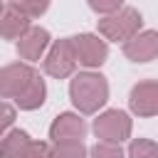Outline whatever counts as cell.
Wrapping results in <instances>:
<instances>
[{
	"label": "cell",
	"instance_id": "1",
	"mask_svg": "<svg viewBox=\"0 0 158 158\" xmlns=\"http://www.w3.org/2000/svg\"><path fill=\"white\" fill-rule=\"evenodd\" d=\"M109 96V84L101 74H79L72 81V101L79 111H96Z\"/></svg>",
	"mask_w": 158,
	"mask_h": 158
},
{
	"label": "cell",
	"instance_id": "2",
	"mask_svg": "<svg viewBox=\"0 0 158 158\" xmlns=\"http://www.w3.org/2000/svg\"><path fill=\"white\" fill-rule=\"evenodd\" d=\"M141 27V15L133 10V7H126L121 10L118 15H111V17H104L99 22V32L106 37V40H131L136 35V30Z\"/></svg>",
	"mask_w": 158,
	"mask_h": 158
},
{
	"label": "cell",
	"instance_id": "3",
	"mask_svg": "<svg viewBox=\"0 0 158 158\" xmlns=\"http://www.w3.org/2000/svg\"><path fill=\"white\" fill-rule=\"evenodd\" d=\"M94 131L99 138H104L109 143H118L131 133V121L123 111H106L104 116H99L94 121Z\"/></svg>",
	"mask_w": 158,
	"mask_h": 158
},
{
	"label": "cell",
	"instance_id": "4",
	"mask_svg": "<svg viewBox=\"0 0 158 158\" xmlns=\"http://www.w3.org/2000/svg\"><path fill=\"white\" fill-rule=\"evenodd\" d=\"M37 74L25 64H10L0 72V96H20Z\"/></svg>",
	"mask_w": 158,
	"mask_h": 158
},
{
	"label": "cell",
	"instance_id": "5",
	"mask_svg": "<svg viewBox=\"0 0 158 158\" xmlns=\"http://www.w3.org/2000/svg\"><path fill=\"white\" fill-rule=\"evenodd\" d=\"M69 42H72L74 57L86 67H96L106 59V44L94 35H79V37H72Z\"/></svg>",
	"mask_w": 158,
	"mask_h": 158
},
{
	"label": "cell",
	"instance_id": "6",
	"mask_svg": "<svg viewBox=\"0 0 158 158\" xmlns=\"http://www.w3.org/2000/svg\"><path fill=\"white\" fill-rule=\"evenodd\" d=\"M74 62H77V57H74L72 42H69V40H62V42H57V44L52 47L49 57L44 59V69H47V74H52V77L62 79V77L72 74Z\"/></svg>",
	"mask_w": 158,
	"mask_h": 158
},
{
	"label": "cell",
	"instance_id": "7",
	"mask_svg": "<svg viewBox=\"0 0 158 158\" xmlns=\"http://www.w3.org/2000/svg\"><path fill=\"white\" fill-rule=\"evenodd\" d=\"M131 109L138 116L158 114V81H141L131 91Z\"/></svg>",
	"mask_w": 158,
	"mask_h": 158
},
{
	"label": "cell",
	"instance_id": "8",
	"mask_svg": "<svg viewBox=\"0 0 158 158\" xmlns=\"http://www.w3.org/2000/svg\"><path fill=\"white\" fill-rule=\"evenodd\" d=\"M126 57L131 62H148L158 54V32H143V35H133L126 47H123Z\"/></svg>",
	"mask_w": 158,
	"mask_h": 158
},
{
	"label": "cell",
	"instance_id": "9",
	"mask_svg": "<svg viewBox=\"0 0 158 158\" xmlns=\"http://www.w3.org/2000/svg\"><path fill=\"white\" fill-rule=\"evenodd\" d=\"M84 133H86V126H84V121H81L79 116H74V114H62V116L52 123V128H49V136H52L57 143L79 141V138H84Z\"/></svg>",
	"mask_w": 158,
	"mask_h": 158
},
{
	"label": "cell",
	"instance_id": "10",
	"mask_svg": "<svg viewBox=\"0 0 158 158\" xmlns=\"http://www.w3.org/2000/svg\"><path fill=\"white\" fill-rule=\"evenodd\" d=\"M25 32H27V17L22 10L17 7L0 10V37L15 40V37H22Z\"/></svg>",
	"mask_w": 158,
	"mask_h": 158
},
{
	"label": "cell",
	"instance_id": "11",
	"mask_svg": "<svg viewBox=\"0 0 158 158\" xmlns=\"http://www.w3.org/2000/svg\"><path fill=\"white\" fill-rule=\"evenodd\" d=\"M47 40H49L47 30L32 27V30H27V32L20 37V42H17V52H20L25 59H37V57L42 54V49L47 47Z\"/></svg>",
	"mask_w": 158,
	"mask_h": 158
},
{
	"label": "cell",
	"instance_id": "12",
	"mask_svg": "<svg viewBox=\"0 0 158 158\" xmlns=\"http://www.w3.org/2000/svg\"><path fill=\"white\" fill-rule=\"evenodd\" d=\"M30 146L32 141L25 131H12L0 141V158H27Z\"/></svg>",
	"mask_w": 158,
	"mask_h": 158
},
{
	"label": "cell",
	"instance_id": "13",
	"mask_svg": "<svg viewBox=\"0 0 158 158\" xmlns=\"http://www.w3.org/2000/svg\"><path fill=\"white\" fill-rule=\"evenodd\" d=\"M15 99H17L20 109H37V106L44 101V81H42L40 77H35V79L27 84V89H25L20 96H15Z\"/></svg>",
	"mask_w": 158,
	"mask_h": 158
},
{
	"label": "cell",
	"instance_id": "14",
	"mask_svg": "<svg viewBox=\"0 0 158 158\" xmlns=\"http://www.w3.org/2000/svg\"><path fill=\"white\" fill-rule=\"evenodd\" d=\"M128 156L131 158H158V146L151 143V141H146V138H138V141L131 143Z\"/></svg>",
	"mask_w": 158,
	"mask_h": 158
},
{
	"label": "cell",
	"instance_id": "15",
	"mask_svg": "<svg viewBox=\"0 0 158 158\" xmlns=\"http://www.w3.org/2000/svg\"><path fill=\"white\" fill-rule=\"evenodd\" d=\"M52 158H86V151L79 141H69V143H59V148L52 153Z\"/></svg>",
	"mask_w": 158,
	"mask_h": 158
},
{
	"label": "cell",
	"instance_id": "16",
	"mask_svg": "<svg viewBox=\"0 0 158 158\" xmlns=\"http://www.w3.org/2000/svg\"><path fill=\"white\" fill-rule=\"evenodd\" d=\"M91 158H123V153H121V148L116 143L104 141V143H96L91 148Z\"/></svg>",
	"mask_w": 158,
	"mask_h": 158
},
{
	"label": "cell",
	"instance_id": "17",
	"mask_svg": "<svg viewBox=\"0 0 158 158\" xmlns=\"http://www.w3.org/2000/svg\"><path fill=\"white\" fill-rule=\"evenodd\" d=\"M49 0H15V7L22 10L25 15H42L47 10Z\"/></svg>",
	"mask_w": 158,
	"mask_h": 158
},
{
	"label": "cell",
	"instance_id": "18",
	"mask_svg": "<svg viewBox=\"0 0 158 158\" xmlns=\"http://www.w3.org/2000/svg\"><path fill=\"white\" fill-rule=\"evenodd\" d=\"M89 5H91L96 12H114V10L121 5V0H89Z\"/></svg>",
	"mask_w": 158,
	"mask_h": 158
},
{
	"label": "cell",
	"instance_id": "19",
	"mask_svg": "<svg viewBox=\"0 0 158 158\" xmlns=\"http://www.w3.org/2000/svg\"><path fill=\"white\" fill-rule=\"evenodd\" d=\"M12 118H15V111H12V106H7V104H0V133L12 123Z\"/></svg>",
	"mask_w": 158,
	"mask_h": 158
},
{
	"label": "cell",
	"instance_id": "20",
	"mask_svg": "<svg viewBox=\"0 0 158 158\" xmlns=\"http://www.w3.org/2000/svg\"><path fill=\"white\" fill-rule=\"evenodd\" d=\"M27 158H52V153H49L47 143H35V141H32V146H30V156H27Z\"/></svg>",
	"mask_w": 158,
	"mask_h": 158
}]
</instances>
